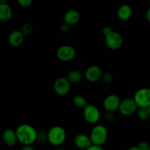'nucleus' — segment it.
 <instances>
[{"label": "nucleus", "mask_w": 150, "mask_h": 150, "mask_svg": "<svg viewBox=\"0 0 150 150\" xmlns=\"http://www.w3.org/2000/svg\"><path fill=\"white\" fill-rule=\"evenodd\" d=\"M7 0H0V3H6Z\"/></svg>", "instance_id": "2f4dec72"}, {"label": "nucleus", "mask_w": 150, "mask_h": 150, "mask_svg": "<svg viewBox=\"0 0 150 150\" xmlns=\"http://www.w3.org/2000/svg\"><path fill=\"white\" fill-rule=\"evenodd\" d=\"M83 116L86 122L89 124H96L100 119V111L96 105L93 104H86L83 107Z\"/></svg>", "instance_id": "39448f33"}, {"label": "nucleus", "mask_w": 150, "mask_h": 150, "mask_svg": "<svg viewBox=\"0 0 150 150\" xmlns=\"http://www.w3.org/2000/svg\"><path fill=\"white\" fill-rule=\"evenodd\" d=\"M146 20L148 22H150V8L148 9L146 12Z\"/></svg>", "instance_id": "c756f323"}, {"label": "nucleus", "mask_w": 150, "mask_h": 150, "mask_svg": "<svg viewBox=\"0 0 150 150\" xmlns=\"http://www.w3.org/2000/svg\"><path fill=\"white\" fill-rule=\"evenodd\" d=\"M66 79L70 83H78L82 80V74L77 70H73L69 72Z\"/></svg>", "instance_id": "a211bd4d"}, {"label": "nucleus", "mask_w": 150, "mask_h": 150, "mask_svg": "<svg viewBox=\"0 0 150 150\" xmlns=\"http://www.w3.org/2000/svg\"><path fill=\"white\" fill-rule=\"evenodd\" d=\"M133 100L139 108L150 107V90L149 88H142L135 93Z\"/></svg>", "instance_id": "423d86ee"}, {"label": "nucleus", "mask_w": 150, "mask_h": 150, "mask_svg": "<svg viewBox=\"0 0 150 150\" xmlns=\"http://www.w3.org/2000/svg\"><path fill=\"white\" fill-rule=\"evenodd\" d=\"M103 73L102 69L99 66L91 65L85 71V78L90 83H96L100 80Z\"/></svg>", "instance_id": "9d476101"}, {"label": "nucleus", "mask_w": 150, "mask_h": 150, "mask_svg": "<svg viewBox=\"0 0 150 150\" xmlns=\"http://www.w3.org/2000/svg\"><path fill=\"white\" fill-rule=\"evenodd\" d=\"M104 119H105V121L107 122H111L114 119V115H113V112L111 111H106L104 116Z\"/></svg>", "instance_id": "a878e982"}, {"label": "nucleus", "mask_w": 150, "mask_h": 150, "mask_svg": "<svg viewBox=\"0 0 150 150\" xmlns=\"http://www.w3.org/2000/svg\"><path fill=\"white\" fill-rule=\"evenodd\" d=\"M103 146H99V145H96V144H92L89 146L87 150H103Z\"/></svg>", "instance_id": "bb28decb"}, {"label": "nucleus", "mask_w": 150, "mask_h": 150, "mask_svg": "<svg viewBox=\"0 0 150 150\" xmlns=\"http://www.w3.org/2000/svg\"><path fill=\"white\" fill-rule=\"evenodd\" d=\"M89 136L92 144L103 146L108 139V130L103 125H97L92 129Z\"/></svg>", "instance_id": "7ed1b4c3"}, {"label": "nucleus", "mask_w": 150, "mask_h": 150, "mask_svg": "<svg viewBox=\"0 0 150 150\" xmlns=\"http://www.w3.org/2000/svg\"><path fill=\"white\" fill-rule=\"evenodd\" d=\"M54 91L59 96H66L70 91V83L66 78H58L54 83Z\"/></svg>", "instance_id": "6e6552de"}, {"label": "nucleus", "mask_w": 150, "mask_h": 150, "mask_svg": "<svg viewBox=\"0 0 150 150\" xmlns=\"http://www.w3.org/2000/svg\"><path fill=\"white\" fill-rule=\"evenodd\" d=\"M22 150H34L33 146H32L31 144H26V145H23V146L21 147Z\"/></svg>", "instance_id": "c85d7f7f"}, {"label": "nucleus", "mask_w": 150, "mask_h": 150, "mask_svg": "<svg viewBox=\"0 0 150 150\" xmlns=\"http://www.w3.org/2000/svg\"><path fill=\"white\" fill-rule=\"evenodd\" d=\"M138 146H139V149L140 150H149V144L147 142H145V141H143V142H141L140 143L138 144Z\"/></svg>", "instance_id": "b1692460"}, {"label": "nucleus", "mask_w": 150, "mask_h": 150, "mask_svg": "<svg viewBox=\"0 0 150 150\" xmlns=\"http://www.w3.org/2000/svg\"><path fill=\"white\" fill-rule=\"evenodd\" d=\"M73 103L78 108H83L87 104L86 98L80 95H76L73 99Z\"/></svg>", "instance_id": "aec40b11"}, {"label": "nucleus", "mask_w": 150, "mask_h": 150, "mask_svg": "<svg viewBox=\"0 0 150 150\" xmlns=\"http://www.w3.org/2000/svg\"><path fill=\"white\" fill-rule=\"evenodd\" d=\"M76 51L72 45H61L57 51V57L62 62H70L76 57Z\"/></svg>", "instance_id": "0eeeda50"}, {"label": "nucleus", "mask_w": 150, "mask_h": 150, "mask_svg": "<svg viewBox=\"0 0 150 150\" xmlns=\"http://www.w3.org/2000/svg\"><path fill=\"white\" fill-rule=\"evenodd\" d=\"M17 2L21 7H28L32 4V0H17Z\"/></svg>", "instance_id": "5701e85b"}, {"label": "nucleus", "mask_w": 150, "mask_h": 150, "mask_svg": "<svg viewBox=\"0 0 150 150\" xmlns=\"http://www.w3.org/2000/svg\"><path fill=\"white\" fill-rule=\"evenodd\" d=\"M138 106L133 98H125L120 101V106L118 110L125 117H130L136 112Z\"/></svg>", "instance_id": "1a4fd4ad"}, {"label": "nucleus", "mask_w": 150, "mask_h": 150, "mask_svg": "<svg viewBox=\"0 0 150 150\" xmlns=\"http://www.w3.org/2000/svg\"><path fill=\"white\" fill-rule=\"evenodd\" d=\"M133 16V9L129 4H123L117 10V16L119 19L123 21L129 20Z\"/></svg>", "instance_id": "dca6fc26"}, {"label": "nucleus", "mask_w": 150, "mask_h": 150, "mask_svg": "<svg viewBox=\"0 0 150 150\" xmlns=\"http://www.w3.org/2000/svg\"><path fill=\"white\" fill-rule=\"evenodd\" d=\"M67 137L65 130L59 125L54 126L47 133V140L54 146H61L64 143Z\"/></svg>", "instance_id": "f03ea898"}, {"label": "nucleus", "mask_w": 150, "mask_h": 150, "mask_svg": "<svg viewBox=\"0 0 150 150\" xmlns=\"http://www.w3.org/2000/svg\"><path fill=\"white\" fill-rule=\"evenodd\" d=\"M111 30H112V29H111V28L110 27V26H104V27L103 28V29H102L103 35H106V34H108V32H111Z\"/></svg>", "instance_id": "cd10ccee"}, {"label": "nucleus", "mask_w": 150, "mask_h": 150, "mask_svg": "<svg viewBox=\"0 0 150 150\" xmlns=\"http://www.w3.org/2000/svg\"><path fill=\"white\" fill-rule=\"evenodd\" d=\"M100 80L105 84H108V83H111V81H112L113 76L109 73H103Z\"/></svg>", "instance_id": "4be33fe9"}, {"label": "nucleus", "mask_w": 150, "mask_h": 150, "mask_svg": "<svg viewBox=\"0 0 150 150\" xmlns=\"http://www.w3.org/2000/svg\"><path fill=\"white\" fill-rule=\"evenodd\" d=\"M21 31L24 35H29L33 32V26L30 23H25L22 25Z\"/></svg>", "instance_id": "412c9836"}, {"label": "nucleus", "mask_w": 150, "mask_h": 150, "mask_svg": "<svg viewBox=\"0 0 150 150\" xmlns=\"http://www.w3.org/2000/svg\"><path fill=\"white\" fill-rule=\"evenodd\" d=\"M137 117L141 121H146L150 117L149 107H140L137 111Z\"/></svg>", "instance_id": "6ab92c4d"}, {"label": "nucleus", "mask_w": 150, "mask_h": 150, "mask_svg": "<svg viewBox=\"0 0 150 150\" xmlns=\"http://www.w3.org/2000/svg\"><path fill=\"white\" fill-rule=\"evenodd\" d=\"M81 20V14L78 10H67L63 16L64 23L72 26L79 23Z\"/></svg>", "instance_id": "ddd939ff"}, {"label": "nucleus", "mask_w": 150, "mask_h": 150, "mask_svg": "<svg viewBox=\"0 0 150 150\" xmlns=\"http://www.w3.org/2000/svg\"><path fill=\"white\" fill-rule=\"evenodd\" d=\"M105 36V42L106 46L113 51H117L122 48L123 45V38L118 32L112 30Z\"/></svg>", "instance_id": "20e7f679"}, {"label": "nucleus", "mask_w": 150, "mask_h": 150, "mask_svg": "<svg viewBox=\"0 0 150 150\" xmlns=\"http://www.w3.org/2000/svg\"><path fill=\"white\" fill-rule=\"evenodd\" d=\"M59 31L62 34H67V32L70 31V25L67 24V23H64L60 26Z\"/></svg>", "instance_id": "393cba45"}, {"label": "nucleus", "mask_w": 150, "mask_h": 150, "mask_svg": "<svg viewBox=\"0 0 150 150\" xmlns=\"http://www.w3.org/2000/svg\"><path fill=\"white\" fill-rule=\"evenodd\" d=\"M24 36L25 35L22 33L21 30H13L9 35L8 37V42L11 46L17 48L20 47L21 45H23L24 42Z\"/></svg>", "instance_id": "f8f14e48"}, {"label": "nucleus", "mask_w": 150, "mask_h": 150, "mask_svg": "<svg viewBox=\"0 0 150 150\" xmlns=\"http://www.w3.org/2000/svg\"><path fill=\"white\" fill-rule=\"evenodd\" d=\"M13 16V10L7 3H0V21H7Z\"/></svg>", "instance_id": "f3484780"}, {"label": "nucleus", "mask_w": 150, "mask_h": 150, "mask_svg": "<svg viewBox=\"0 0 150 150\" xmlns=\"http://www.w3.org/2000/svg\"><path fill=\"white\" fill-rule=\"evenodd\" d=\"M128 150H140V149H139V146H131L130 148H129Z\"/></svg>", "instance_id": "7c9ffc66"}, {"label": "nucleus", "mask_w": 150, "mask_h": 150, "mask_svg": "<svg viewBox=\"0 0 150 150\" xmlns=\"http://www.w3.org/2000/svg\"><path fill=\"white\" fill-rule=\"evenodd\" d=\"M74 144L77 148L80 149H87L92 144L89 136L85 134H78L74 139Z\"/></svg>", "instance_id": "2eb2a0df"}, {"label": "nucleus", "mask_w": 150, "mask_h": 150, "mask_svg": "<svg viewBox=\"0 0 150 150\" xmlns=\"http://www.w3.org/2000/svg\"><path fill=\"white\" fill-rule=\"evenodd\" d=\"M120 98L116 95H109L103 100L104 109L105 111H111V112H114L117 111L120 104Z\"/></svg>", "instance_id": "9b49d317"}, {"label": "nucleus", "mask_w": 150, "mask_h": 150, "mask_svg": "<svg viewBox=\"0 0 150 150\" xmlns=\"http://www.w3.org/2000/svg\"><path fill=\"white\" fill-rule=\"evenodd\" d=\"M2 141L7 146H14L18 143L16 131L12 129H7L2 133Z\"/></svg>", "instance_id": "4468645a"}, {"label": "nucleus", "mask_w": 150, "mask_h": 150, "mask_svg": "<svg viewBox=\"0 0 150 150\" xmlns=\"http://www.w3.org/2000/svg\"><path fill=\"white\" fill-rule=\"evenodd\" d=\"M16 133L18 142L22 145H32L38 139V133L36 129L29 124H22L18 126Z\"/></svg>", "instance_id": "f257e3e1"}]
</instances>
